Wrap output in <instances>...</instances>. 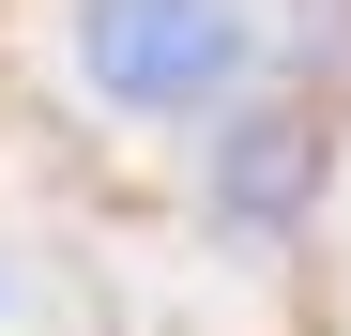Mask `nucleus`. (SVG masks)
<instances>
[{
    "mask_svg": "<svg viewBox=\"0 0 351 336\" xmlns=\"http://www.w3.org/2000/svg\"><path fill=\"white\" fill-rule=\"evenodd\" d=\"M62 77L123 138H214L275 77L260 0H62Z\"/></svg>",
    "mask_w": 351,
    "mask_h": 336,
    "instance_id": "obj_1",
    "label": "nucleus"
},
{
    "mask_svg": "<svg viewBox=\"0 0 351 336\" xmlns=\"http://www.w3.org/2000/svg\"><path fill=\"white\" fill-rule=\"evenodd\" d=\"M214 214L229 230H290V214L321 199V123L306 107H245V123H214Z\"/></svg>",
    "mask_w": 351,
    "mask_h": 336,
    "instance_id": "obj_2",
    "label": "nucleus"
}]
</instances>
